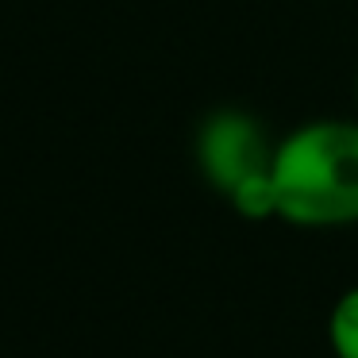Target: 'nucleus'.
<instances>
[{
    "instance_id": "nucleus-1",
    "label": "nucleus",
    "mask_w": 358,
    "mask_h": 358,
    "mask_svg": "<svg viewBox=\"0 0 358 358\" xmlns=\"http://www.w3.org/2000/svg\"><path fill=\"white\" fill-rule=\"evenodd\" d=\"M281 220L293 227L358 224V120H308L273 147Z\"/></svg>"
},
{
    "instance_id": "nucleus-2",
    "label": "nucleus",
    "mask_w": 358,
    "mask_h": 358,
    "mask_svg": "<svg viewBox=\"0 0 358 358\" xmlns=\"http://www.w3.org/2000/svg\"><path fill=\"white\" fill-rule=\"evenodd\" d=\"M273 147L266 127L258 124L250 112L239 108H216L201 120L193 139V158L201 178L216 189L220 196H227L239 181H247L250 173L270 170Z\"/></svg>"
},
{
    "instance_id": "nucleus-3",
    "label": "nucleus",
    "mask_w": 358,
    "mask_h": 358,
    "mask_svg": "<svg viewBox=\"0 0 358 358\" xmlns=\"http://www.w3.org/2000/svg\"><path fill=\"white\" fill-rule=\"evenodd\" d=\"M227 204L239 212L243 220H281V208H278V185H273V170H262V173H250L247 181L227 193Z\"/></svg>"
},
{
    "instance_id": "nucleus-4",
    "label": "nucleus",
    "mask_w": 358,
    "mask_h": 358,
    "mask_svg": "<svg viewBox=\"0 0 358 358\" xmlns=\"http://www.w3.org/2000/svg\"><path fill=\"white\" fill-rule=\"evenodd\" d=\"M327 347L335 358H358V285L343 289L327 312Z\"/></svg>"
},
{
    "instance_id": "nucleus-5",
    "label": "nucleus",
    "mask_w": 358,
    "mask_h": 358,
    "mask_svg": "<svg viewBox=\"0 0 358 358\" xmlns=\"http://www.w3.org/2000/svg\"><path fill=\"white\" fill-rule=\"evenodd\" d=\"M355 104H358V78H355Z\"/></svg>"
}]
</instances>
